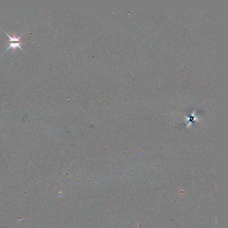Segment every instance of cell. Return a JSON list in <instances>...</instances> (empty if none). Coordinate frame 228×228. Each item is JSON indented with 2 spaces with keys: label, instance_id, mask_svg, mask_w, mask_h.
<instances>
[{
  "label": "cell",
  "instance_id": "obj_1",
  "mask_svg": "<svg viewBox=\"0 0 228 228\" xmlns=\"http://www.w3.org/2000/svg\"><path fill=\"white\" fill-rule=\"evenodd\" d=\"M4 32H5V34H6L9 37L10 40H9V42H6V43H8L9 44V47L5 50V52L2 54V55L10 48L13 49V50H14H14H16V49L17 48H20L22 50H23V51H24V50H23L22 47L20 46V44L22 43V41L20 40L21 36H20L19 38H17V37H16V34H14V37H13V38H11V37H10V36H9L6 32H5L4 31Z\"/></svg>",
  "mask_w": 228,
  "mask_h": 228
}]
</instances>
